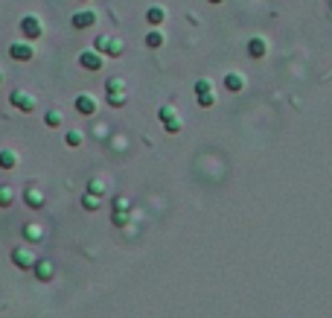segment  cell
Wrapping results in <instances>:
<instances>
[{"label":"cell","mask_w":332,"mask_h":318,"mask_svg":"<svg viewBox=\"0 0 332 318\" xmlns=\"http://www.w3.org/2000/svg\"><path fill=\"white\" fill-rule=\"evenodd\" d=\"M158 117H161V123L166 126L169 134H178V131H181V117L175 114V108H172V105H164V108L158 111Z\"/></svg>","instance_id":"6da1fadb"},{"label":"cell","mask_w":332,"mask_h":318,"mask_svg":"<svg viewBox=\"0 0 332 318\" xmlns=\"http://www.w3.org/2000/svg\"><path fill=\"white\" fill-rule=\"evenodd\" d=\"M97 24V12L94 9H82V12H76L73 18H70V27L73 30H88V27H94Z\"/></svg>","instance_id":"7a4b0ae2"},{"label":"cell","mask_w":332,"mask_h":318,"mask_svg":"<svg viewBox=\"0 0 332 318\" xmlns=\"http://www.w3.org/2000/svg\"><path fill=\"white\" fill-rule=\"evenodd\" d=\"M79 64L85 67V70H102V64H105V59H102V53H97V50H85V53H79Z\"/></svg>","instance_id":"3957f363"},{"label":"cell","mask_w":332,"mask_h":318,"mask_svg":"<svg viewBox=\"0 0 332 318\" xmlns=\"http://www.w3.org/2000/svg\"><path fill=\"white\" fill-rule=\"evenodd\" d=\"M33 272H35V278H38L41 283H50V280L56 278V266H53L50 260H35Z\"/></svg>","instance_id":"277c9868"},{"label":"cell","mask_w":332,"mask_h":318,"mask_svg":"<svg viewBox=\"0 0 332 318\" xmlns=\"http://www.w3.org/2000/svg\"><path fill=\"white\" fill-rule=\"evenodd\" d=\"M9 102L18 108V111H33L35 108V99H33V94H27V91H12V96H9Z\"/></svg>","instance_id":"5b68a950"},{"label":"cell","mask_w":332,"mask_h":318,"mask_svg":"<svg viewBox=\"0 0 332 318\" xmlns=\"http://www.w3.org/2000/svg\"><path fill=\"white\" fill-rule=\"evenodd\" d=\"M12 263H15L18 269H24V272H27V269H33V266H35V257L30 254V248H27V245H18V248L12 251Z\"/></svg>","instance_id":"8992f818"},{"label":"cell","mask_w":332,"mask_h":318,"mask_svg":"<svg viewBox=\"0 0 332 318\" xmlns=\"http://www.w3.org/2000/svg\"><path fill=\"white\" fill-rule=\"evenodd\" d=\"M9 56L15 59V62H30L35 53L30 44H24V41H15V44H9Z\"/></svg>","instance_id":"52a82bcc"},{"label":"cell","mask_w":332,"mask_h":318,"mask_svg":"<svg viewBox=\"0 0 332 318\" xmlns=\"http://www.w3.org/2000/svg\"><path fill=\"white\" fill-rule=\"evenodd\" d=\"M21 32H24L27 38H41V32H44V27H41V21H38L35 15H27V18L21 21Z\"/></svg>","instance_id":"ba28073f"},{"label":"cell","mask_w":332,"mask_h":318,"mask_svg":"<svg viewBox=\"0 0 332 318\" xmlns=\"http://www.w3.org/2000/svg\"><path fill=\"white\" fill-rule=\"evenodd\" d=\"M76 111H79V114H85V117L97 114V99H94L91 94H79V96H76Z\"/></svg>","instance_id":"9c48e42d"},{"label":"cell","mask_w":332,"mask_h":318,"mask_svg":"<svg viewBox=\"0 0 332 318\" xmlns=\"http://www.w3.org/2000/svg\"><path fill=\"white\" fill-rule=\"evenodd\" d=\"M24 201H27L30 207H35V210H41V207L47 204V199H44V193L38 190V187H27V190H24Z\"/></svg>","instance_id":"30bf717a"},{"label":"cell","mask_w":332,"mask_h":318,"mask_svg":"<svg viewBox=\"0 0 332 318\" xmlns=\"http://www.w3.org/2000/svg\"><path fill=\"white\" fill-rule=\"evenodd\" d=\"M266 53H268L266 38H251V41H248V56H251V59H263Z\"/></svg>","instance_id":"8fae6325"},{"label":"cell","mask_w":332,"mask_h":318,"mask_svg":"<svg viewBox=\"0 0 332 318\" xmlns=\"http://www.w3.org/2000/svg\"><path fill=\"white\" fill-rule=\"evenodd\" d=\"M225 88H228L231 94H239V91L245 88V76H242V73H228V76H225Z\"/></svg>","instance_id":"7c38bea8"},{"label":"cell","mask_w":332,"mask_h":318,"mask_svg":"<svg viewBox=\"0 0 332 318\" xmlns=\"http://www.w3.org/2000/svg\"><path fill=\"white\" fill-rule=\"evenodd\" d=\"M146 21H149L152 27H161V24L166 21V9L164 6H152V9L146 12Z\"/></svg>","instance_id":"4fadbf2b"},{"label":"cell","mask_w":332,"mask_h":318,"mask_svg":"<svg viewBox=\"0 0 332 318\" xmlns=\"http://www.w3.org/2000/svg\"><path fill=\"white\" fill-rule=\"evenodd\" d=\"M18 166V155L12 149H0V169H15Z\"/></svg>","instance_id":"5bb4252c"},{"label":"cell","mask_w":332,"mask_h":318,"mask_svg":"<svg viewBox=\"0 0 332 318\" xmlns=\"http://www.w3.org/2000/svg\"><path fill=\"white\" fill-rule=\"evenodd\" d=\"M24 237H27V242H41L44 239V231H41V225H27L24 228Z\"/></svg>","instance_id":"9a60e30c"},{"label":"cell","mask_w":332,"mask_h":318,"mask_svg":"<svg viewBox=\"0 0 332 318\" xmlns=\"http://www.w3.org/2000/svg\"><path fill=\"white\" fill-rule=\"evenodd\" d=\"M44 123L50 128H59L62 126V111H59V108H50V111L44 114Z\"/></svg>","instance_id":"2e32d148"},{"label":"cell","mask_w":332,"mask_h":318,"mask_svg":"<svg viewBox=\"0 0 332 318\" xmlns=\"http://www.w3.org/2000/svg\"><path fill=\"white\" fill-rule=\"evenodd\" d=\"M82 207H85V210H100V196L85 193V196H82Z\"/></svg>","instance_id":"e0dca14e"},{"label":"cell","mask_w":332,"mask_h":318,"mask_svg":"<svg viewBox=\"0 0 332 318\" xmlns=\"http://www.w3.org/2000/svg\"><path fill=\"white\" fill-rule=\"evenodd\" d=\"M65 143H67V146H73V149H79V146H82V131H76V128H73V131H67Z\"/></svg>","instance_id":"ac0fdd59"},{"label":"cell","mask_w":332,"mask_h":318,"mask_svg":"<svg viewBox=\"0 0 332 318\" xmlns=\"http://www.w3.org/2000/svg\"><path fill=\"white\" fill-rule=\"evenodd\" d=\"M146 44H149L152 50L164 47V32H149V35H146Z\"/></svg>","instance_id":"d6986e66"},{"label":"cell","mask_w":332,"mask_h":318,"mask_svg":"<svg viewBox=\"0 0 332 318\" xmlns=\"http://www.w3.org/2000/svg\"><path fill=\"white\" fill-rule=\"evenodd\" d=\"M120 53H123V41H120V38H111V44H108V53H105V56L120 59Z\"/></svg>","instance_id":"ffe728a7"},{"label":"cell","mask_w":332,"mask_h":318,"mask_svg":"<svg viewBox=\"0 0 332 318\" xmlns=\"http://www.w3.org/2000/svg\"><path fill=\"white\" fill-rule=\"evenodd\" d=\"M199 105H201V108H213V105H216V94H213V91L199 94Z\"/></svg>","instance_id":"44dd1931"},{"label":"cell","mask_w":332,"mask_h":318,"mask_svg":"<svg viewBox=\"0 0 332 318\" xmlns=\"http://www.w3.org/2000/svg\"><path fill=\"white\" fill-rule=\"evenodd\" d=\"M108 44H111V38H108V35H100V38H97V41H94V50H97V53H102V56H105V53H108Z\"/></svg>","instance_id":"7402d4cb"},{"label":"cell","mask_w":332,"mask_h":318,"mask_svg":"<svg viewBox=\"0 0 332 318\" xmlns=\"http://www.w3.org/2000/svg\"><path fill=\"white\" fill-rule=\"evenodd\" d=\"M88 193L102 196V193H105V184H102V181H97V178H91V181H88Z\"/></svg>","instance_id":"603a6c76"},{"label":"cell","mask_w":332,"mask_h":318,"mask_svg":"<svg viewBox=\"0 0 332 318\" xmlns=\"http://www.w3.org/2000/svg\"><path fill=\"white\" fill-rule=\"evenodd\" d=\"M111 222H114L117 228H120V225H126V222H129V213H120V207H114V216H111Z\"/></svg>","instance_id":"cb8c5ba5"},{"label":"cell","mask_w":332,"mask_h":318,"mask_svg":"<svg viewBox=\"0 0 332 318\" xmlns=\"http://www.w3.org/2000/svg\"><path fill=\"white\" fill-rule=\"evenodd\" d=\"M9 204H12V190L0 187V207H9Z\"/></svg>","instance_id":"d4e9b609"},{"label":"cell","mask_w":332,"mask_h":318,"mask_svg":"<svg viewBox=\"0 0 332 318\" xmlns=\"http://www.w3.org/2000/svg\"><path fill=\"white\" fill-rule=\"evenodd\" d=\"M108 105H114V108L126 105V96H123V91H120V94H108Z\"/></svg>","instance_id":"484cf974"},{"label":"cell","mask_w":332,"mask_h":318,"mask_svg":"<svg viewBox=\"0 0 332 318\" xmlns=\"http://www.w3.org/2000/svg\"><path fill=\"white\" fill-rule=\"evenodd\" d=\"M108 94H117V91H123V79H108Z\"/></svg>","instance_id":"4316f807"},{"label":"cell","mask_w":332,"mask_h":318,"mask_svg":"<svg viewBox=\"0 0 332 318\" xmlns=\"http://www.w3.org/2000/svg\"><path fill=\"white\" fill-rule=\"evenodd\" d=\"M207 91H213V82L210 79H201L199 85H196V94H207Z\"/></svg>","instance_id":"83f0119b"},{"label":"cell","mask_w":332,"mask_h":318,"mask_svg":"<svg viewBox=\"0 0 332 318\" xmlns=\"http://www.w3.org/2000/svg\"><path fill=\"white\" fill-rule=\"evenodd\" d=\"M207 3H225V0H207Z\"/></svg>","instance_id":"f1b7e54d"},{"label":"cell","mask_w":332,"mask_h":318,"mask_svg":"<svg viewBox=\"0 0 332 318\" xmlns=\"http://www.w3.org/2000/svg\"><path fill=\"white\" fill-rule=\"evenodd\" d=\"M0 79H3V73H0Z\"/></svg>","instance_id":"f546056e"}]
</instances>
